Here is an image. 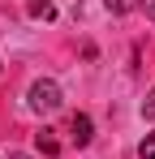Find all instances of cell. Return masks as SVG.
Wrapping results in <instances>:
<instances>
[{
  "instance_id": "obj_1",
  "label": "cell",
  "mask_w": 155,
  "mask_h": 159,
  "mask_svg": "<svg viewBox=\"0 0 155 159\" xmlns=\"http://www.w3.org/2000/svg\"><path fill=\"white\" fill-rule=\"evenodd\" d=\"M30 107H35V112H56V107H60V86L52 78L35 82V86H30Z\"/></svg>"
},
{
  "instance_id": "obj_2",
  "label": "cell",
  "mask_w": 155,
  "mask_h": 159,
  "mask_svg": "<svg viewBox=\"0 0 155 159\" xmlns=\"http://www.w3.org/2000/svg\"><path fill=\"white\" fill-rule=\"evenodd\" d=\"M69 129H73V142H78V146H86V142L95 138V133H91V116H82V112L73 116V125H69Z\"/></svg>"
},
{
  "instance_id": "obj_3",
  "label": "cell",
  "mask_w": 155,
  "mask_h": 159,
  "mask_svg": "<svg viewBox=\"0 0 155 159\" xmlns=\"http://www.w3.org/2000/svg\"><path fill=\"white\" fill-rule=\"evenodd\" d=\"M35 142H39L43 155H56V151H60V142H56V133H52V129H39V133H35Z\"/></svg>"
},
{
  "instance_id": "obj_4",
  "label": "cell",
  "mask_w": 155,
  "mask_h": 159,
  "mask_svg": "<svg viewBox=\"0 0 155 159\" xmlns=\"http://www.w3.org/2000/svg\"><path fill=\"white\" fill-rule=\"evenodd\" d=\"M138 159H155V133L142 138V146H138Z\"/></svg>"
},
{
  "instance_id": "obj_5",
  "label": "cell",
  "mask_w": 155,
  "mask_h": 159,
  "mask_svg": "<svg viewBox=\"0 0 155 159\" xmlns=\"http://www.w3.org/2000/svg\"><path fill=\"white\" fill-rule=\"evenodd\" d=\"M30 13H35V17H52L56 9H52V0H35V4H30Z\"/></svg>"
},
{
  "instance_id": "obj_6",
  "label": "cell",
  "mask_w": 155,
  "mask_h": 159,
  "mask_svg": "<svg viewBox=\"0 0 155 159\" xmlns=\"http://www.w3.org/2000/svg\"><path fill=\"white\" fill-rule=\"evenodd\" d=\"M134 4H138V0H108V9H112V13H129Z\"/></svg>"
},
{
  "instance_id": "obj_7",
  "label": "cell",
  "mask_w": 155,
  "mask_h": 159,
  "mask_svg": "<svg viewBox=\"0 0 155 159\" xmlns=\"http://www.w3.org/2000/svg\"><path fill=\"white\" fill-rule=\"evenodd\" d=\"M138 4L147 9V17H151V22H155V0H138Z\"/></svg>"
},
{
  "instance_id": "obj_8",
  "label": "cell",
  "mask_w": 155,
  "mask_h": 159,
  "mask_svg": "<svg viewBox=\"0 0 155 159\" xmlns=\"http://www.w3.org/2000/svg\"><path fill=\"white\" fill-rule=\"evenodd\" d=\"M142 112H147V116H151V120H155V95H151V99H147V107H142Z\"/></svg>"
},
{
  "instance_id": "obj_9",
  "label": "cell",
  "mask_w": 155,
  "mask_h": 159,
  "mask_svg": "<svg viewBox=\"0 0 155 159\" xmlns=\"http://www.w3.org/2000/svg\"><path fill=\"white\" fill-rule=\"evenodd\" d=\"M9 159H30V155H9Z\"/></svg>"
}]
</instances>
